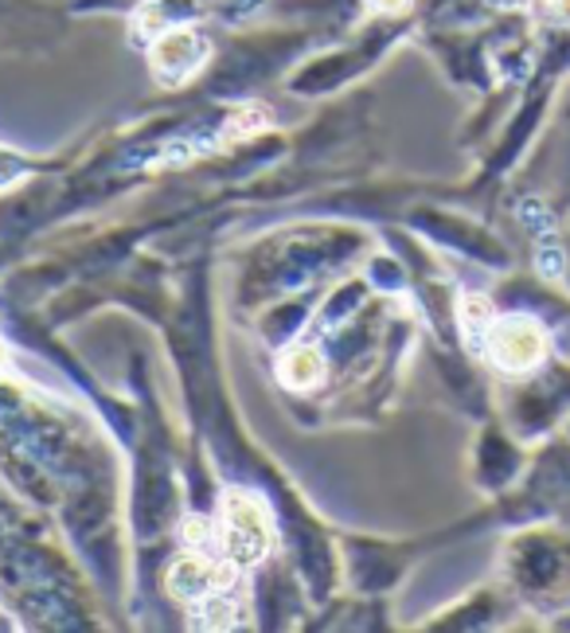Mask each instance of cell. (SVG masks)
Masks as SVG:
<instances>
[{
  "label": "cell",
  "instance_id": "cell-2",
  "mask_svg": "<svg viewBox=\"0 0 570 633\" xmlns=\"http://www.w3.org/2000/svg\"><path fill=\"white\" fill-rule=\"evenodd\" d=\"M489 356L504 371H528L543 360V329L528 317H504L489 329Z\"/></svg>",
  "mask_w": 570,
  "mask_h": 633
},
{
  "label": "cell",
  "instance_id": "cell-8",
  "mask_svg": "<svg viewBox=\"0 0 570 633\" xmlns=\"http://www.w3.org/2000/svg\"><path fill=\"white\" fill-rule=\"evenodd\" d=\"M180 540H185L192 552H212L215 544V528L207 524L203 517H188L185 524H180Z\"/></svg>",
  "mask_w": 570,
  "mask_h": 633
},
{
  "label": "cell",
  "instance_id": "cell-9",
  "mask_svg": "<svg viewBox=\"0 0 570 633\" xmlns=\"http://www.w3.org/2000/svg\"><path fill=\"white\" fill-rule=\"evenodd\" d=\"M376 9H387V12H398V9H406V0H376Z\"/></svg>",
  "mask_w": 570,
  "mask_h": 633
},
{
  "label": "cell",
  "instance_id": "cell-5",
  "mask_svg": "<svg viewBox=\"0 0 570 633\" xmlns=\"http://www.w3.org/2000/svg\"><path fill=\"white\" fill-rule=\"evenodd\" d=\"M325 380V360H320V352L309 349V344H297L281 356V383L293 391H309Z\"/></svg>",
  "mask_w": 570,
  "mask_h": 633
},
{
  "label": "cell",
  "instance_id": "cell-1",
  "mask_svg": "<svg viewBox=\"0 0 570 633\" xmlns=\"http://www.w3.org/2000/svg\"><path fill=\"white\" fill-rule=\"evenodd\" d=\"M223 556L239 567H251L270 547V517L266 505L251 493H227L223 501Z\"/></svg>",
  "mask_w": 570,
  "mask_h": 633
},
{
  "label": "cell",
  "instance_id": "cell-3",
  "mask_svg": "<svg viewBox=\"0 0 570 633\" xmlns=\"http://www.w3.org/2000/svg\"><path fill=\"white\" fill-rule=\"evenodd\" d=\"M227 583H231V559H212L207 552H192V556L176 559L173 571H168L173 595L188 598V603H200V598L223 591Z\"/></svg>",
  "mask_w": 570,
  "mask_h": 633
},
{
  "label": "cell",
  "instance_id": "cell-6",
  "mask_svg": "<svg viewBox=\"0 0 570 633\" xmlns=\"http://www.w3.org/2000/svg\"><path fill=\"white\" fill-rule=\"evenodd\" d=\"M239 622V603L227 595V586L215 591V595L200 598V625H212V630H231Z\"/></svg>",
  "mask_w": 570,
  "mask_h": 633
},
{
  "label": "cell",
  "instance_id": "cell-7",
  "mask_svg": "<svg viewBox=\"0 0 570 633\" xmlns=\"http://www.w3.org/2000/svg\"><path fill=\"white\" fill-rule=\"evenodd\" d=\"M461 325H465V332H469L473 341H484V337H489V329H493V313H489V302H484V297H469V302L461 305Z\"/></svg>",
  "mask_w": 570,
  "mask_h": 633
},
{
  "label": "cell",
  "instance_id": "cell-4",
  "mask_svg": "<svg viewBox=\"0 0 570 633\" xmlns=\"http://www.w3.org/2000/svg\"><path fill=\"white\" fill-rule=\"evenodd\" d=\"M203 63V43L192 31H168V36L156 39L153 48V67L165 83H180Z\"/></svg>",
  "mask_w": 570,
  "mask_h": 633
},
{
  "label": "cell",
  "instance_id": "cell-10",
  "mask_svg": "<svg viewBox=\"0 0 570 633\" xmlns=\"http://www.w3.org/2000/svg\"><path fill=\"white\" fill-rule=\"evenodd\" d=\"M555 9H559V16H570V0H555Z\"/></svg>",
  "mask_w": 570,
  "mask_h": 633
}]
</instances>
